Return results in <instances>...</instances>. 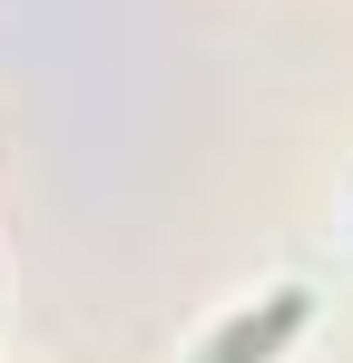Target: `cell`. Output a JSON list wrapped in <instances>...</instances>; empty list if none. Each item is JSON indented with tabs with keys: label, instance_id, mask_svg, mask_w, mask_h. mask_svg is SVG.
I'll return each mask as SVG.
<instances>
[{
	"label": "cell",
	"instance_id": "6da1fadb",
	"mask_svg": "<svg viewBox=\"0 0 353 363\" xmlns=\"http://www.w3.org/2000/svg\"><path fill=\"white\" fill-rule=\"evenodd\" d=\"M304 304H314V295H294V285H285V295H265V314H245V324H235V334H226L206 363H265V354L294 334V324H304Z\"/></svg>",
	"mask_w": 353,
	"mask_h": 363
}]
</instances>
